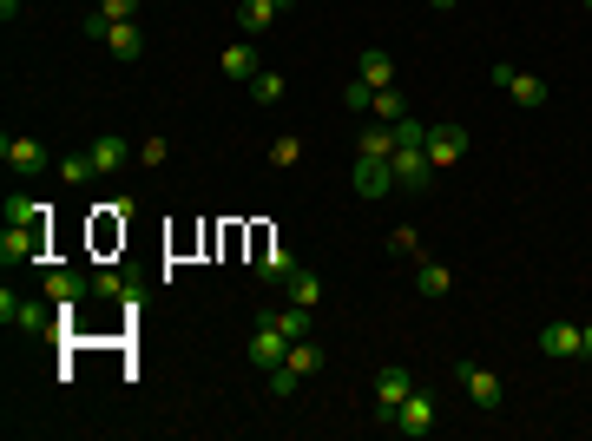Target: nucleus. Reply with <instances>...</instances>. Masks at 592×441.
Wrapping results in <instances>:
<instances>
[{
  "mask_svg": "<svg viewBox=\"0 0 592 441\" xmlns=\"http://www.w3.org/2000/svg\"><path fill=\"white\" fill-rule=\"evenodd\" d=\"M283 356H290V336L277 330V316H270V310H257V323H250V369H264V376H270Z\"/></svg>",
  "mask_w": 592,
  "mask_h": 441,
  "instance_id": "nucleus-1",
  "label": "nucleus"
},
{
  "mask_svg": "<svg viewBox=\"0 0 592 441\" xmlns=\"http://www.w3.org/2000/svg\"><path fill=\"white\" fill-rule=\"evenodd\" d=\"M454 382L468 389V402H474L481 415H494L500 402H507V389H500V376H494L487 363H454Z\"/></svg>",
  "mask_w": 592,
  "mask_h": 441,
  "instance_id": "nucleus-2",
  "label": "nucleus"
},
{
  "mask_svg": "<svg viewBox=\"0 0 592 441\" xmlns=\"http://www.w3.org/2000/svg\"><path fill=\"white\" fill-rule=\"evenodd\" d=\"M395 191H408V198H421L428 191V178H435V158H428V145H395Z\"/></svg>",
  "mask_w": 592,
  "mask_h": 441,
  "instance_id": "nucleus-3",
  "label": "nucleus"
},
{
  "mask_svg": "<svg viewBox=\"0 0 592 441\" xmlns=\"http://www.w3.org/2000/svg\"><path fill=\"white\" fill-rule=\"evenodd\" d=\"M0 158H7V172H20V178H33V172L53 165V152L33 139V132H7V139H0Z\"/></svg>",
  "mask_w": 592,
  "mask_h": 441,
  "instance_id": "nucleus-4",
  "label": "nucleus"
},
{
  "mask_svg": "<svg viewBox=\"0 0 592 441\" xmlns=\"http://www.w3.org/2000/svg\"><path fill=\"white\" fill-rule=\"evenodd\" d=\"M494 86L514 99V106H546V79L540 73H520L514 60H494Z\"/></svg>",
  "mask_w": 592,
  "mask_h": 441,
  "instance_id": "nucleus-5",
  "label": "nucleus"
},
{
  "mask_svg": "<svg viewBox=\"0 0 592 441\" xmlns=\"http://www.w3.org/2000/svg\"><path fill=\"white\" fill-rule=\"evenodd\" d=\"M415 389H421L415 369H382V376H375V415H382V422H395V409H402Z\"/></svg>",
  "mask_w": 592,
  "mask_h": 441,
  "instance_id": "nucleus-6",
  "label": "nucleus"
},
{
  "mask_svg": "<svg viewBox=\"0 0 592 441\" xmlns=\"http://www.w3.org/2000/svg\"><path fill=\"white\" fill-rule=\"evenodd\" d=\"M395 435H408V441H421V435H435V395H428V389H415V395H408V402H402V409H395Z\"/></svg>",
  "mask_w": 592,
  "mask_h": 441,
  "instance_id": "nucleus-7",
  "label": "nucleus"
},
{
  "mask_svg": "<svg viewBox=\"0 0 592 441\" xmlns=\"http://www.w3.org/2000/svg\"><path fill=\"white\" fill-rule=\"evenodd\" d=\"M40 290H47V303L60 316H79V297L93 290V277H79V270H47V284H40Z\"/></svg>",
  "mask_w": 592,
  "mask_h": 441,
  "instance_id": "nucleus-8",
  "label": "nucleus"
},
{
  "mask_svg": "<svg viewBox=\"0 0 592 441\" xmlns=\"http://www.w3.org/2000/svg\"><path fill=\"white\" fill-rule=\"evenodd\" d=\"M428 158H435V172H448V165H461L468 158V126H428Z\"/></svg>",
  "mask_w": 592,
  "mask_h": 441,
  "instance_id": "nucleus-9",
  "label": "nucleus"
},
{
  "mask_svg": "<svg viewBox=\"0 0 592 441\" xmlns=\"http://www.w3.org/2000/svg\"><path fill=\"white\" fill-rule=\"evenodd\" d=\"M540 356H546V363H579V356H586V349H579V323H566V316H560V323H546V330H540Z\"/></svg>",
  "mask_w": 592,
  "mask_h": 441,
  "instance_id": "nucleus-10",
  "label": "nucleus"
},
{
  "mask_svg": "<svg viewBox=\"0 0 592 441\" xmlns=\"http://www.w3.org/2000/svg\"><path fill=\"white\" fill-rule=\"evenodd\" d=\"M86 152H93V172H99V178H112V172H119V165H132V158H139V152H132V145L119 139V132H99V139L86 145Z\"/></svg>",
  "mask_w": 592,
  "mask_h": 441,
  "instance_id": "nucleus-11",
  "label": "nucleus"
},
{
  "mask_svg": "<svg viewBox=\"0 0 592 441\" xmlns=\"http://www.w3.org/2000/svg\"><path fill=\"white\" fill-rule=\"evenodd\" d=\"M277 14H290L283 0H237V27H244V40L270 33V27H277Z\"/></svg>",
  "mask_w": 592,
  "mask_h": 441,
  "instance_id": "nucleus-12",
  "label": "nucleus"
},
{
  "mask_svg": "<svg viewBox=\"0 0 592 441\" xmlns=\"http://www.w3.org/2000/svg\"><path fill=\"white\" fill-rule=\"evenodd\" d=\"M356 191L362 198H389L395 191V165L389 158H356Z\"/></svg>",
  "mask_w": 592,
  "mask_h": 441,
  "instance_id": "nucleus-13",
  "label": "nucleus"
},
{
  "mask_svg": "<svg viewBox=\"0 0 592 441\" xmlns=\"http://www.w3.org/2000/svg\"><path fill=\"white\" fill-rule=\"evenodd\" d=\"M106 53H119V60H145V27H139V20H112Z\"/></svg>",
  "mask_w": 592,
  "mask_h": 441,
  "instance_id": "nucleus-14",
  "label": "nucleus"
},
{
  "mask_svg": "<svg viewBox=\"0 0 592 441\" xmlns=\"http://www.w3.org/2000/svg\"><path fill=\"white\" fill-rule=\"evenodd\" d=\"M415 290H421V297H448V290H454V270L435 264V257L421 251V257H415Z\"/></svg>",
  "mask_w": 592,
  "mask_h": 441,
  "instance_id": "nucleus-15",
  "label": "nucleus"
},
{
  "mask_svg": "<svg viewBox=\"0 0 592 441\" xmlns=\"http://www.w3.org/2000/svg\"><path fill=\"white\" fill-rule=\"evenodd\" d=\"M27 257H40L33 224H7V237H0V264H27Z\"/></svg>",
  "mask_w": 592,
  "mask_h": 441,
  "instance_id": "nucleus-16",
  "label": "nucleus"
},
{
  "mask_svg": "<svg viewBox=\"0 0 592 441\" xmlns=\"http://www.w3.org/2000/svg\"><path fill=\"white\" fill-rule=\"evenodd\" d=\"M356 158H395V126L369 119V126L356 132Z\"/></svg>",
  "mask_w": 592,
  "mask_h": 441,
  "instance_id": "nucleus-17",
  "label": "nucleus"
},
{
  "mask_svg": "<svg viewBox=\"0 0 592 441\" xmlns=\"http://www.w3.org/2000/svg\"><path fill=\"white\" fill-rule=\"evenodd\" d=\"M257 73H264V66H257V47H250V40H237V47H224V79H237V86H250Z\"/></svg>",
  "mask_w": 592,
  "mask_h": 441,
  "instance_id": "nucleus-18",
  "label": "nucleus"
},
{
  "mask_svg": "<svg viewBox=\"0 0 592 441\" xmlns=\"http://www.w3.org/2000/svg\"><path fill=\"white\" fill-rule=\"evenodd\" d=\"M283 290H290V303H303V310H316V303H323V277H316V270H303V264L283 277Z\"/></svg>",
  "mask_w": 592,
  "mask_h": 441,
  "instance_id": "nucleus-19",
  "label": "nucleus"
},
{
  "mask_svg": "<svg viewBox=\"0 0 592 441\" xmlns=\"http://www.w3.org/2000/svg\"><path fill=\"white\" fill-rule=\"evenodd\" d=\"M356 79H369L375 93H382V86H395V60L389 53H356Z\"/></svg>",
  "mask_w": 592,
  "mask_h": 441,
  "instance_id": "nucleus-20",
  "label": "nucleus"
},
{
  "mask_svg": "<svg viewBox=\"0 0 592 441\" xmlns=\"http://www.w3.org/2000/svg\"><path fill=\"white\" fill-rule=\"evenodd\" d=\"M283 363H290L296 376H316V369H323V343H316V336H296V343H290V356H283Z\"/></svg>",
  "mask_w": 592,
  "mask_h": 441,
  "instance_id": "nucleus-21",
  "label": "nucleus"
},
{
  "mask_svg": "<svg viewBox=\"0 0 592 441\" xmlns=\"http://www.w3.org/2000/svg\"><path fill=\"white\" fill-rule=\"evenodd\" d=\"M53 172H60V185H86V178H99V172H93V152H66V158H53Z\"/></svg>",
  "mask_w": 592,
  "mask_h": 441,
  "instance_id": "nucleus-22",
  "label": "nucleus"
},
{
  "mask_svg": "<svg viewBox=\"0 0 592 441\" xmlns=\"http://www.w3.org/2000/svg\"><path fill=\"white\" fill-rule=\"evenodd\" d=\"M93 290H99V297H112V303H132V297H139V284H132L125 270H99Z\"/></svg>",
  "mask_w": 592,
  "mask_h": 441,
  "instance_id": "nucleus-23",
  "label": "nucleus"
},
{
  "mask_svg": "<svg viewBox=\"0 0 592 441\" xmlns=\"http://www.w3.org/2000/svg\"><path fill=\"white\" fill-rule=\"evenodd\" d=\"M270 316H277V330L290 336V343H296V336H310V330H316V310H303V303H290V310H270Z\"/></svg>",
  "mask_w": 592,
  "mask_h": 441,
  "instance_id": "nucleus-24",
  "label": "nucleus"
},
{
  "mask_svg": "<svg viewBox=\"0 0 592 441\" xmlns=\"http://www.w3.org/2000/svg\"><path fill=\"white\" fill-rule=\"evenodd\" d=\"M369 119H382V126H402V119H408V99L395 93V86H382V93H375V112H369Z\"/></svg>",
  "mask_w": 592,
  "mask_h": 441,
  "instance_id": "nucleus-25",
  "label": "nucleus"
},
{
  "mask_svg": "<svg viewBox=\"0 0 592 441\" xmlns=\"http://www.w3.org/2000/svg\"><path fill=\"white\" fill-rule=\"evenodd\" d=\"M270 165H277V172L303 165V132H277V145H270Z\"/></svg>",
  "mask_w": 592,
  "mask_h": 441,
  "instance_id": "nucleus-26",
  "label": "nucleus"
},
{
  "mask_svg": "<svg viewBox=\"0 0 592 441\" xmlns=\"http://www.w3.org/2000/svg\"><path fill=\"white\" fill-rule=\"evenodd\" d=\"M290 270H296V257L283 251V244H277V251H264V257H257V277H264V284H283Z\"/></svg>",
  "mask_w": 592,
  "mask_h": 441,
  "instance_id": "nucleus-27",
  "label": "nucleus"
},
{
  "mask_svg": "<svg viewBox=\"0 0 592 441\" xmlns=\"http://www.w3.org/2000/svg\"><path fill=\"white\" fill-rule=\"evenodd\" d=\"M283 93H290L283 73H257V79H250V99H257V106H283Z\"/></svg>",
  "mask_w": 592,
  "mask_h": 441,
  "instance_id": "nucleus-28",
  "label": "nucleus"
},
{
  "mask_svg": "<svg viewBox=\"0 0 592 441\" xmlns=\"http://www.w3.org/2000/svg\"><path fill=\"white\" fill-rule=\"evenodd\" d=\"M47 218V205H40V198H27V191H14V198H7V224H40Z\"/></svg>",
  "mask_w": 592,
  "mask_h": 441,
  "instance_id": "nucleus-29",
  "label": "nucleus"
},
{
  "mask_svg": "<svg viewBox=\"0 0 592 441\" xmlns=\"http://www.w3.org/2000/svg\"><path fill=\"white\" fill-rule=\"evenodd\" d=\"M343 106L349 112H375V86H369V79H349V86H343Z\"/></svg>",
  "mask_w": 592,
  "mask_h": 441,
  "instance_id": "nucleus-30",
  "label": "nucleus"
},
{
  "mask_svg": "<svg viewBox=\"0 0 592 441\" xmlns=\"http://www.w3.org/2000/svg\"><path fill=\"white\" fill-rule=\"evenodd\" d=\"M296 382H303V376H296L290 363H277V369H270V395H277V402H290V395H296Z\"/></svg>",
  "mask_w": 592,
  "mask_h": 441,
  "instance_id": "nucleus-31",
  "label": "nucleus"
},
{
  "mask_svg": "<svg viewBox=\"0 0 592 441\" xmlns=\"http://www.w3.org/2000/svg\"><path fill=\"white\" fill-rule=\"evenodd\" d=\"M139 7H145V0H99V14H106V20H139Z\"/></svg>",
  "mask_w": 592,
  "mask_h": 441,
  "instance_id": "nucleus-32",
  "label": "nucleus"
},
{
  "mask_svg": "<svg viewBox=\"0 0 592 441\" xmlns=\"http://www.w3.org/2000/svg\"><path fill=\"white\" fill-rule=\"evenodd\" d=\"M165 158H172V145H165V139H145V145H139V158H132V165H165Z\"/></svg>",
  "mask_w": 592,
  "mask_h": 441,
  "instance_id": "nucleus-33",
  "label": "nucleus"
},
{
  "mask_svg": "<svg viewBox=\"0 0 592 441\" xmlns=\"http://www.w3.org/2000/svg\"><path fill=\"white\" fill-rule=\"evenodd\" d=\"M389 251H395V257H421V237H415V231H408V224H402V231L389 237Z\"/></svg>",
  "mask_w": 592,
  "mask_h": 441,
  "instance_id": "nucleus-34",
  "label": "nucleus"
},
{
  "mask_svg": "<svg viewBox=\"0 0 592 441\" xmlns=\"http://www.w3.org/2000/svg\"><path fill=\"white\" fill-rule=\"evenodd\" d=\"M579 349H586V356H592V323H579Z\"/></svg>",
  "mask_w": 592,
  "mask_h": 441,
  "instance_id": "nucleus-35",
  "label": "nucleus"
},
{
  "mask_svg": "<svg viewBox=\"0 0 592 441\" xmlns=\"http://www.w3.org/2000/svg\"><path fill=\"white\" fill-rule=\"evenodd\" d=\"M435 7H441V14H448V7H461V0H435Z\"/></svg>",
  "mask_w": 592,
  "mask_h": 441,
  "instance_id": "nucleus-36",
  "label": "nucleus"
},
{
  "mask_svg": "<svg viewBox=\"0 0 592 441\" xmlns=\"http://www.w3.org/2000/svg\"><path fill=\"white\" fill-rule=\"evenodd\" d=\"M283 7H296V0H283Z\"/></svg>",
  "mask_w": 592,
  "mask_h": 441,
  "instance_id": "nucleus-37",
  "label": "nucleus"
},
{
  "mask_svg": "<svg viewBox=\"0 0 592 441\" xmlns=\"http://www.w3.org/2000/svg\"><path fill=\"white\" fill-rule=\"evenodd\" d=\"M586 14H592V0H586Z\"/></svg>",
  "mask_w": 592,
  "mask_h": 441,
  "instance_id": "nucleus-38",
  "label": "nucleus"
}]
</instances>
